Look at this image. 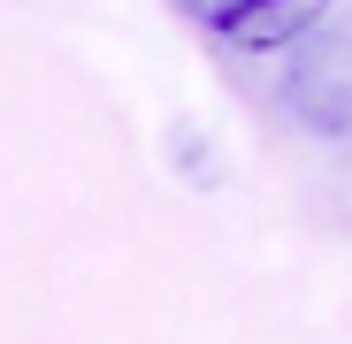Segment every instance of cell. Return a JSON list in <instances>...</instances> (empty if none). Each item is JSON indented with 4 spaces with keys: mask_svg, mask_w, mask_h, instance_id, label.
<instances>
[{
    "mask_svg": "<svg viewBox=\"0 0 352 344\" xmlns=\"http://www.w3.org/2000/svg\"><path fill=\"white\" fill-rule=\"evenodd\" d=\"M329 0H184V16L245 54H268V46H291L299 31L322 23Z\"/></svg>",
    "mask_w": 352,
    "mask_h": 344,
    "instance_id": "cell-1",
    "label": "cell"
}]
</instances>
